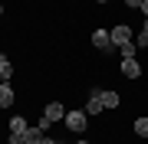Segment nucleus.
Here are the masks:
<instances>
[{
  "label": "nucleus",
  "instance_id": "9b49d317",
  "mask_svg": "<svg viewBox=\"0 0 148 144\" xmlns=\"http://www.w3.org/2000/svg\"><path fill=\"white\" fill-rule=\"evenodd\" d=\"M135 134L138 138H148V118H138L135 121Z\"/></svg>",
  "mask_w": 148,
  "mask_h": 144
},
{
  "label": "nucleus",
  "instance_id": "f8f14e48",
  "mask_svg": "<svg viewBox=\"0 0 148 144\" xmlns=\"http://www.w3.org/2000/svg\"><path fill=\"white\" fill-rule=\"evenodd\" d=\"M135 43H122V59H135Z\"/></svg>",
  "mask_w": 148,
  "mask_h": 144
},
{
  "label": "nucleus",
  "instance_id": "f03ea898",
  "mask_svg": "<svg viewBox=\"0 0 148 144\" xmlns=\"http://www.w3.org/2000/svg\"><path fill=\"white\" fill-rule=\"evenodd\" d=\"M109 36H112V46H122V43H132V30H128L125 23H119V26H112V30H109Z\"/></svg>",
  "mask_w": 148,
  "mask_h": 144
},
{
  "label": "nucleus",
  "instance_id": "0eeeda50",
  "mask_svg": "<svg viewBox=\"0 0 148 144\" xmlns=\"http://www.w3.org/2000/svg\"><path fill=\"white\" fill-rule=\"evenodd\" d=\"M13 89H10V82H0V108H10L13 105Z\"/></svg>",
  "mask_w": 148,
  "mask_h": 144
},
{
  "label": "nucleus",
  "instance_id": "4468645a",
  "mask_svg": "<svg viewBox=\"0 0 148 144\" xmlns=\"http://www.w3.org/2000/svg\"><path fill=\"white\" fill-rule=\"evenodd\" d=\"M128 7H132V10H142V0H125Z\"/></svg>",
  "mask_w": 148,
  "mask_h": 144
},
{
  "label": "nucleus",
  "instance_id": "9d476101",
  "mask_svg": "<svg viewBox=\"0 0 148 144\" xmlns=\"http://www.w3.org/2000/svg\"><path fill=\"white\" fill-rule=\"evenodd\" d=\"M10 75H13V66L3 59V62H0V82H10Z\"/></svg>",
  "mask_w": 148,
  "mask_h": 144
},
{
  "label": "nucleus",
  "instance_id": "dca6fc26",
  "mask_svg": "<svg viewBox=\"0 0 148 144\" xmlns=\"http://www.w3.org/2000/svg\"><path fill=\"white\" fill-rule=\"evenodd\" d=\"M142 13H145V20H148V0H142Z\"/></svg>",
  "mask_w": 148,
  "mask_h": 144
},
{
  "label": "nucleus",
  "instance_id": "6ab92c4d",
  "mask_svg": "<svg viewBox=\"0 0 148 144\" xmlns=\"http://www.w3.org/2000/svg\"><path fill=\"white\" fill-rule=\"evenodd\" d=\"M0 13H3V3H0Z\"/></svg>",
  "mask_w": 148,
  "mask_h": 144
},
{
  "label": "nucleus",
  "instance_id": "f257e3e1",
  "mask_svg": "<svg viewBox=\"0 0 148 144\" xmlns=\"http://www.w3.org/2000/svg\"><path fill=\"white\" fill-rule=\"evenodd\" d=\"M86 118H89L86 112H66V118H63V121H66V128H69V131L82 134V131H86Z\"/></svg>",
  "mask_w": 148,
  "mask_h": 144
},
{
  "label": "nucleus",
  "instance_id": "ddd939ff",
  "mask_svg": "<svg viewBox=\"0 0 148 144\" xmlns=\"http://www.w3.org/2000/svg\"><path fill=\"white\" fill-rule=\"evenodd\" d=\"M135 46H148V33H138V36H135Z\"/></svg>",
  "mask_w": 148,
  "mask_h": 144
},
{
  "label": "nucleus",
  "instance_id": "1a4fd4ad",
  "mask_svg": "<svg viewBox=\"0 0 148 144\" xmlns=\"http://www.w3.org/2000/svg\"><path fill=\"white\" fill-rule=\"evenodd\" d=\"M119 92H102V105H106V108H119Z\"/></svg>",
  "mask_w": 148,
  "mask_h": 144
},
{
  "label": "nucleus",
  "instance_id": "aec40b11",
  "mask_svg": "<svg viewBox=\"0 0 148 144\" xmlns=\"http://www.w3.org/2000/svg\"><path fill=\"white\" fill-rule=\"evenodd\" d=\"M79 144H89V141H79Z\"/></svg>",
  "mask_w": 148,
  "mask_h": 144
},
{
  "label": "nucleus",
  "instance_id": "423d86ee",
  "mask_svg": "<svg viewBox=\"0 0 148 144\" xmlns=\"http://www.w3.org/2000/svg\"><path fill=\"white\" fill-rule=\"evenodd\" d=\"M43 115H46L49 121H63V118H66V108L59 105V101H49V105H46V112H43Z\"/></svg>",
  "mask_w": 148,
  "mask_h": 144
},
{
  "label": "nucleus",
  "instance_id": "6e6552de",
  "mask_svg": "<svg viewBox=\"0 0 148 144\" xmlns=\"http://www.w3.org/2000/svg\"><path fill=\"white\" fill-rule=\"evenodd\" d=\"M27 128H30V124L23 121L20 115H13V118H10V134H23V131H27Z\"/></svg>",
  "mask_w": 148,
  "mask_h": 144
},
{
  "label": "nucleus",
  "instance_id": "f3484780",
  "mask_svg": "<svg viewBox=\"0 0 148 144\" xmlns=\"http://www.w3.org/2000/svg\"><path fill=\"white\" fill-rule=\"evenodd\" d=\"M142 33H148V20H145V30H142Z\"/></svg>",
  "mask_w": 148,
  "mask_h": 144
},
{
  "label": "nucleus",
  "instance_id": "a211bd4d",
  "mask_svg": "<svg viewBox=\"0 0 148 144\" xmlns=\"http://www.w3.org/2000/svg\"><path fill=\"white\" fill-rule=\"evenodd\" d=\"M3 59H7V56H3V53H0V62H3Z\"/></svg>",
  "mask_w": 148,
  "mask_h": 144
},
{
  "label": "nucleus",
  "instance_id": "7ed1b4c3",
  "mask_svg": "<svg viewBox=\"0 0 148 144\" xmlns=\"http://www.w3.org/2000/svg\"><path fill=\"white\" fill-rule=\"evenodd\" d=\"M92 43H95V49L109 53V49H112V36H109V30H95V33H92Z\"/></svg>",
  "mask_w": 148,
  "mask_h": 144
},
{
  "label": "nucleus",
  "instance_id": "39448f33",
  "mask_svg": "<svg viewBox=\"0 0 148 144\" xmlns=\"http://www.w3.org/2000/svg\"><path fill=\"white\" fill-rule=\"evenodd\" d=\"M102 108H106V105H102V92L95 89L92 95H89V101H86V115H99Z\"/></svg>",
  "mask_w": 148,
  "mask_h": 144
},
{
  "label": "nucleus",
  "instance_id": "20e7f679",
  "mask_svg": "<svg viewBox=\"0 0 148 144\" xmlns=\"http://www.w3.org/2000/svg\"><path fill=\"white\" fill-rule=\"evenodd\" d=\"M122 75H125V79H138V75H142L138 59H122Z\"/></svg>",
  "mask_w": 148,
  "mask_h": 144
},
{
  "label": "nucleus",
  "instance_id": "412c9836",
  "mask_svg": "<svg viewBox=\"0 0 148 144\" xmlns=\"http://www.w3.org/2000/svg\"><path fill=\"white\" fill-rule=\"evenodd\" d=\"M99 3H106V0H99Z\"/></svg>",
  "mask_w": 148,
  "mask_h": 144
},
{
  "label": "nucleus",
  "instance_id": "2eb2a0df",
  "mask_svg": "<svg viewBox=\"0 0 148 144\" xmlns=\"http://www.w3.org/2000/svg\"><path fill=\"white\" fill-rule=\"evenodd\" d=\"M36 144H59V141H53V138H46V134H43V138H40Z\"/></svg>",
  "mask_w": 148,
  "mask_h": 144
}]
</instances>
